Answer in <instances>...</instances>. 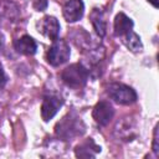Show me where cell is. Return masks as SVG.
<instances>
[{
    "label": "cell",
    "instance_id": "6da1fadb",
    "mask_svg": "<svg viewBox=\"0 0 159 159\" xmlns=\"http://www.w3.org/2000/svg\"><path fill=\"white\" fill-rule=\"evenodd\" d=\"M86 130L83 120L75 113L65 116L55 127V134L63 140H72L81 137Z\"/></svg>",
    "mask_w": 159,
    "mask_h": 159
},
{
    "label": "cell",
    "instance_id": "7a4b0ae2",
    "mask_svg": "<svg viewBox=\"0 0 159 159\" xmlns=\"http://www.w3.org/2000/svg\"><path fill=\"white\" fill-rule=\"evenodd\" d=\"M89 72L82 63H72L61 72V80L71 88H81L86 84Z\"/></svg>",
    "mask_w": 159,
    "mask_h": 159
},
{
    "label": "cell",
    "instance_id": "3957f363",
    "mask_svg": "<svg viewBox=\"0 0 159 159\" xmlns=\"http://www.w3.org/2000/svg\"><path fill=\"white\" fill-rule=\"evenodd\" d=\"M107 93L108 96L117 103L119 104H132L137 101V93L135 91L123 83H111L107 87Z\"/></svg>",
    "mask_w": 159,
    "mask_h": 159
},
{
    "label": "cell",
    "instance_id": "277c9868",
    "mask_svg": "<svg viewBox=\"0 0 159 159\" xmlns=\"http://www.w3.org/2000/svg\"><path fill=\"white\" fill-rule=\"evenodd\" d=\"M70 56H71V50L68 43L65 40L56 39L53 40L47 52V61L52 66H61L68 61Z\"/></svg>",
    "mask_w": 159,
    "mask_h": 159
},
{
    "label": "cell",
    "instance_id": "5b68a950",
    "mask_svg": "<svg viewBox=\"0 0 159 159\" xmlns=\"http://www.w3.org/2000/svg\"><path fill=\"white\" fill-rule=\"evenodd\" d=\"M135 122L132 117H124L122 118L114 127V135L119 139V140H124V142H129L133 140L137 135L135 132Z\"/></svg>",
    "mask_w": 159,
    "mask_h": 159
},
{
    "label": "cell",
    "instance_id": "8992f818",
    "mask_svg": "<svg viewBox=\"0 0 159 159\" xmlns=\"http://www.w3.org/2000/svg\"><path fill=\"white\" fill-rule=\"evenodd\" d=\"M114 116V108L113 106L107 101H99L92 111V117L94 122L99 125H107Z\"/></svg>",
    "mask_w": 159,
    "mask_h": 159
},
{
    "label": "cell",
    "instance_id": "52a82bcc",
    "mask_svg": "<svg viewBox=\"0 0 159 159\" xmlns=\"http://www.w3.org/2000/svg\"><path fill=\"white\" fill-rule=\"evenodd\" d=\"M63 101L58 96H46L41 104V117L45 122H48L55 117V114L58 112V109L62 107Z\"/></svg>",
    "mask_w": 159,
    "mask_h": 159
},
{
    "label": "cell",
    "instance_id": "ba28073f",
    "mask_svg": "<svg viewBox=\"0 0 159 159\" xmlns=\"http://www.w3.org/2000/svg\"><path fill=\"white\" fill-rule=\"evenodd\" d=\"M84 12V4L82 0H68L63 5V17L67 22L78 21Z\"/></svg>",
    "mask_w": 159,
    "mask_h": 159
},
{
    "label": "cell",
    "instance_id": "9c48e42d",
    "mask_svg": "<svg viewBox=\"0 0 159 159\" xmlns=\"http://www.w3.org/2000/svg\"><path fill=\"white\" fill-rule=\"evenodd\" d=\"M40 31L46 36L48 37L50 40H56L58 39V34H60V24L57 21L56 17L53 16H45L41 22H40Z\"/></svg>",
    "mask_w": 159,
    "mask_h": 159
},
{
    "label": "cell",
    "instance_id": "30bf717a",
    "mask_svg": "<svg viewBox=\"0 0 159 159\" xmlns=\"http://www.w3.org/2000/svg\"><path fill=\"white\" fill-rule=\"evenodd\" d=\"M99 152L101 147L97 145L92 138H88L87 140L77 145L75 149V154L77 158H94Z\"/></svg>",
    "mask_w": 159,
    "mask_h": 159
},
{
    "label": "cell",
    "instance_id": "8fae6325",
    "mask_svg": "<svg viewBox=\"0 0 159 159\" xmlns=\"http://www.w3.org/2000/svg\"><path fill=\"white\" fill-rule=\"evenodd\" d=\"M14 46H15V50L22 55H34L37 50L36 41L29 35H24L20 39H17L14 42Z\"/></svg>",
    "mask_w": 159,
    "mask_h": 159
},
{
    "label": "cell",
    "instance_id": "7c38bea8",
    "mask_svg": "<svg viewBox=\"0 0 159 159\" xmlns=\"http://www.w3.org/2000/svg\"><path fill=\"white\" fill-rule=\"evenodd\" d=\"M133 21L125 14L119 12L114 19V34L116 36H125L133 29Z\"/></svg>",
    "mask_w": 159,
    "mask_h": 159
},
{
    "label": "cell",
    "instance_id": "4fadbf2b",
    "mask_svg": "<svg viewBox=\"0 0 159 159\" xmlns=\"http://www.w3.org/2000/svg\"><path fill=\"white\" fill-rule=\"evenodd\" d=\"M91 22L97 32V35L99 37H103L106 35V30H107V22H106V17L103 15V12L99 9H93L91 15H89Z\"/></svg>",
    "mask_w": 159,
    "mask_h": 159
},
{
    "label": "cell",
    "instance_id": "5bb4252c",
    "mask_svg": "<svg viewBox=\"0 0 159 159\" xmlns=\"http://www.w3.org/2000/svg\"><path fill=\"white\" fill-rule=\"evenodd\" d=\"M0 16L9 21H16L19 16V7L11 1H4L0 4Z\"/></svg>",
    "mask_w": 159,
    "mask_h": 159
},
{
    "label": "cell",
    "instance_id": "9a60e30c",
    "mask_svg": "<svg viewBox=\"0 0 159 159\" xmlns=\"http://www.w3.org/2000/svg\"><path fill=\"white\" fill-rule=\"evenodd\" d=\"M125 45L132 52H140L143 50V43L140 41V37L133 31L125 35Z\"/></svg>",
    "mask_w": 159,
    "mask_h": 159
},
{
    "label": "cell",
    "instance_id": "2e32d148",
    "mask_svg": "<svg viewBox=\"0 0 159 159\" xmlns=\"http://www.w3.org/2000/svg\"><path fill=\"white\" fill-rule=\"evenodd\" d=\"M153 152L155 155H159V138H158V125L154 128V137H153Z\"/></svg>",
    "mask_w": 159,
    "mask_h": 159
},
{
    "label": "cell",
    "instance_id": "e0dca14e",
    "mask_svg": "<svg viewBox=\"0 0 159 159\" xmlns=\"http://www.w3.org/2000/svg\"><path fill=\"white\" fill-rule=\"evenodd\" d=\"M46 6H47V1H46V0H35V2H34V7H35L37 11L45 10Z\"/></svg>",
    "mask_w": 159,
    "mask_h": 159
},
{
    "label": "cell",
    "instance_id": "ac0fdd59",
    "mask_svg": "<svg viewBox=\"0 0 159 159\" xmlns=\"http://www.w3.org/2000/svg\"><path fill=\"white\" fill-rule=\"evenodd\" d=\"M6 81H7V78H6L5 71H4V68H2V66L0 63V88H2L6 84Z\"/></svg>",
    "mask_w": 159,
    "mask_h": 159
},
{
    "label": "cell",
    "instance_id": "d6986e66",
    "mask_svg": "<svg viewBox=\"0 0 159 159\" xmlns=\"http://www.w3.org/2000/svg\"><path fill=\"white\" fill-rule=\"evenodd\" d=\"M2 46H4V36H2V34L0 32V50L2 48Z\"/></svg>",
    "mask_w": 159,
    "mask_h": 159
},
{
    "label": "cell",
    "instance_id": "ffe728a7",
    "mask_svg": "<svg viewBox=\"0 0 159 159\" xmlns=\"http://www.w3.org/2000/svg\"><path fill=\"white\" fill-rule=\"evenodd\" d=\"M148 1H149L154 7H158V0H148Z\"/></svg>",
    "mask_w": 159,
    "mask_h": 159
}]
</instances>
